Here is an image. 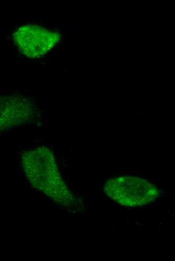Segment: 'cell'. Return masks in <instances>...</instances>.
I'll return each mask as SVG.
<instances>
[{"mask_svg":"<svg viewBox=\"0 0 175 261\" xmlns=\"http://www.w3.org/2000/svg\"><path fill=\"white\" fill-rule=\"evenodd\" d=\"M30 102L15 96L0 97V131L20 122L31 114Z\"/></svg>","mask_w":175,"mask_h":261,"instance_id":"7a4b0ae2","label":"cell"},{"mask_svg":"<svg viewBox=\"0 0 175 261\" xmlns=\"http://www.w3.org/2000/svg\"><path fill=\"white\" fill-rule=\"evenodd\" d=\"M100 35H103V33H101L100 34Z\"/></svg>","mask_w":175,"mask_h":261,"instance_id":"3957f363","label":"cell"},{"mask_svg":"<svg viewBox=\"0 0 175 261\" xmlns=\"http://www.w3.org/2000/svg\"><path fill=\"white\" fill-rule=\"evenodd\" d=\"M14 39L21 52L29 58H39L59 41L60 34L36 25H23L18 29Z\"/></svg>","mask_w":175,"mask_h":261,"instance_id":"6da1fadb","label":"cell"}]
</instances>
